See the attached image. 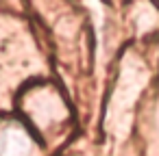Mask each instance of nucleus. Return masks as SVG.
Masks as SVG:
<instances>
[{
    "label": "nucleus",
    "instance_id": "nucleus-1",
    "mask_svg": "<svg viewBox=\"0 0 159 156\" xmlns=\"http://www.w3.org/2000/svg\"><path fill=\"white\" fill-rule=\"evenodd\" d=\"M24 108L29 117L33 119L31 124L35 128H57L68 119V106L57 89L50 85L35 87L29 93V100L24 102Z\"/></svg>",
    "mask_w": 159,
    "mask_h": 156
},
{
    "label": "nucleus",
    "instance_id": "nucleus-2",
    "mask_svg": "<svg viewBox=\"0 0 159 156\" xmlns=\"http://www.w3.org/2000/svg\"><path fill=\"white\" fill-rule=\"evenodd\" d=\"M33 150V137L22 124L0 126V156H31Z\"/></svg>",
    "mask_w": 159,
    "mask_h": 156
}]
</instances>
